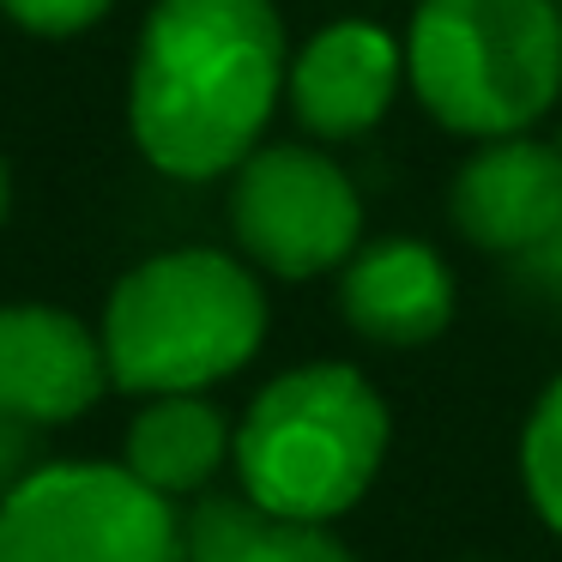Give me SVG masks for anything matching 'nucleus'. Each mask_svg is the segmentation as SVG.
<instances>
[{"label":"nucleus","mask_w":562,"mask_h":562,"mask_svg":"<svg viewBox=\"0 0 562 562\" xmlns=\"http://www.w3.org/2000/svg\"><path fill=\"white\" fill-rule=\"evenodd\" d=\"M291 43L272 0H151L127 67V127L151 170L218 182L267 146Z\"/></svg>","instance_id":"f257e3e1"},{"label":"nucleus","mask_w":562,"mask_h":562,"mask_svg":"<svg viewBox=\"0 0 562 562\" xmlns=\"http://www.w3.org/2000/svg\"><path fill=\"white\" fill-rule=\"evenodd\" d=\"M267 339V291L224 248H170L115 279L103 357L127 393H200L231 381Z\"/></svg>","instance_id":"f03ea898"},{"label":"nucleus","mask_w":562,"mask_h":562,"mask_svg":"<svg viewBox=\"0 0 562 562\" xmlns=\"http://www.w3.org/2000/svg\"><path fill=\"white\" fill-rule=\"evenodd\" d=\"M405 86L460 139H508L562 98L557 0H417Z\"/></svg>","instance_id":"7ed1b4c3"},{"label":"nucleus","mask_w":562,"mask_h":562,"mask_svg":"<svg viewBox=\"0 0 562 562\" xmlns=\"http://www.w3.org/2000/svg\"><path fill=\"white\" fill-rule=\"evenodd\" d=\"M387 405L351 363H303L267 381L236 429L243 490L272 514L333 520L381 472Z\"/></svg>","instance_id":"20e7f679"},{"label":"nucleus","mask_w":562,"mask_h":562,"mask_svg":"<svg viewBox=\"0 0 562 562\" xmlns=\"http://www.w3.org/2000/svg\"><path fill=\"white\" fill-rule=\"evenodd\" d=\"M170 496L127 465L67 460L25 472L0 502V562H176Z\"/></svg>","instance_id":"39448f33"},{"label":"nucleus","mask_w":562,"mask_h":562,"mask_svg":"<svg viewBox=\"0 0 562 562\" xmlns=\"http://www.w3.org/2000/svg\"><path fill=\"white\" fill-rule=\"evenodd\" d=\"M231 231L260 272L315 279L363 248V200L321 146L267 139L236 164Z\"/></svg>","instance_id":"423d86ee"},{"label":"nucleus","mask_w":562,"mask_h":562,"mask_svg":"<svg viewBox=\"0 0 562 562\" xmlns=\"http://www.w3.org/2000/svg\"><path fill=\"white\" fill-rule=\"evenodd\" d=\"M448 218L484 255H538L562 236V146L532 134L477 139L448 182Z\"/></svg>","instance_id":"0eeeda50"},{"label":"nucleus","mask_w":562,"mask_h":562,"mask_svg":"<svg viewBox=\"0 0 562 562\" xmlns=\"http://www.w3.org/2000/svg\"><path fill=\"white\" fill-rule=\"evenodd\" d=\"M405 86V43L369 19H333L291 55L284 98L315 139H363Z\"/></svg>","instance_id":"6e6552de"},{"label":"nucleus","mask_w":562,"mask_h":562,"mask_svg":"<svg viewBox=\"0 0 562 562\" xmlns=\"http://www.w3.org/2000/svg\"><path fill=\"white\" fill-rule=\"evenodd\" d=\"M110 387L103 333L55 303H7L0 308V412L19 424H67L91 412Z\"/></svg>","instance_id":"1a4fd4ad"},{"label":"nucleus","mask_w":562,"mask_h":562,"mask_svg":"<svg viewBox=\"0 0 562 562\" xmlns=\"http://www.w3.org/2000/svg\"><path fill=\"white\" fill-rule=\"evenodd\" d=\"M339 303H345V321L369 345L412 351V345H429L436 333H448L453 267L417 236H381V243L357 248L345 260Z\"/></svg>","instance_id":"9d476101"},{"label":"nucleus","mask_w":562,"mask_h":562,"mask_svg":"<svg viewBox=\"0 0 562 562\" xmlns=\"http://www.w3.org/2000/svg\"><path fill=\"white\" fill-rule=\"evenodd\" d=\"M236 436L224 429V412L206 405L200 393H158L127 429V472L151 484L158 496H188V490L212 484L224 453Z\"/></svg>","instance_id":"9b49d317"},{"label":"nucleus","mask_w":562,"mask_h":562,"mask_svg":"<svg viewBox=\"0 0 562 562\" xmlns=\"http://www.w3.org/2000/svg\"><path fill=\"white\" fill-rule=\"evenodd\" d=\"M188 562H357L327 520L272 514L255 496H212L188 520Z\"/></svg>","instance_id":"f8f14e48"},{"label":"nucleus","mask_w":562,"mask_h":562,"mask_svg":"<svg viewBox=\"0 0 562 562\" xmlns=\"http://www.w3.org/2000/svg\"><path fill=\"white\" fill-rule=\"evenodd\" d=\"M520 465H526V490H532V508L544 514L550 532H562V375L544 387L532 424L520 441Z\"/></svg>","instance_id":"ddd939ff"},{"label":"nucleus","mask_w":562,"mask_h":562,"mask_svg":"<svg viewBox=\"0 0 562 562\" xmlns=\"http://www.w3.org/2000/svg\"><path fill=\"white\" fill-rule=\"evenodd\" d=\"M0 13L31 37H79L115 13V0H0Z\"/></svg>","instance_id":"4468645a"},{"label":"nucleus","mask_w":562,"mask_h":562,"mask_svg":"<svg viewBox=\"0 0 562 562\" xmlns=\"http://www.w3.org/2000/svg\"><path fill=\"white\" fill-rule=\"evenodd\" d=\"M25 429L31 424H19V417L0 412V484H7V490L25 477V472H19V465H25Z\"/></svg>","instance_id":"2eb2a0df"},{"label":"nucleus","mask_w":562,"mask_h":562,"mask_svg":"<svg viewBox=\"0 0 562 562\" xmlns=\"http://www.w3.org/2000/svg\"><path fill=\"white\" fill-rule=\"evenodd\" d=\"M7 206H13V170H7V151H0V218H7Z\"/></svg>","instance_id":"dca6fc26"}]
</instances>
